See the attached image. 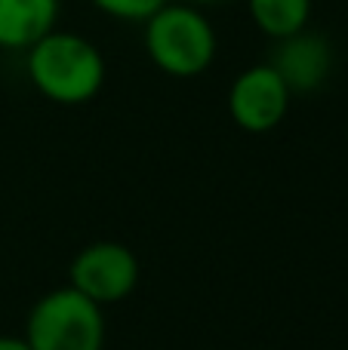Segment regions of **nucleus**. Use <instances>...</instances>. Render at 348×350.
Returning <instances> with one entry per match:
<instances>
[{
    "label": "nucleus",
    "instance_id": "nucleus-6",
    "mask_svg": "<svg viewBox=\"0 0 348 350\" xmlns=\"http://www.w3.org/2000/svg\"><path fill=\"white\" fill-rule=\"evenodd\" d=\"M269 65L281 74L293 96H312L333 74V46L324 34L306 28L284 40H271Z\"/></svg>",
    "mask_w": 348,
    "mask_h": 350
},
{
    "label": "nucleus",
    "instance_id": "nucleus-5",
    "mask_svg": "<svg viewBox=\"0 0 348 350\" xmlns=\"http://www.w3.org/2000/svg\"><path fill=\"white\" fill-rule=\"evenodd\" d=\"M290 98H293V92L287 90L281 74L269 62H259V65L244 68L232 80L225 108L238 129L250 135H265L284 123L290 111Z\"/></svg>",
    "mask_w": 348,
    "mask_h": 350
},
{
    "label": "nucleus",
    "instance_id": "nucleus-7",
    "mask_svg": "<svg viewBox=\"0 0 348 350\" xmlns=\"http://www.w3.org/2000/svg\"><path fill=\"white\" fill-rule=\"evenodd\" d=\"M59 22V0H0V49L25 53Z\"/></svg>",
    "mask_w": 348,
    "mask_h": 350
},
{
    "label": "nucleus",
    "instance_id": "nucleus-8",
    "mask_svg": "<svg viewBox=\"0 0 348 350\" xmlns=\"http://www.w3.org/2000/svg\"><path fill=\"white\" fill-rule=\"evenodd\" d=\"M312 10L314 0H247V16L269 40H284L306 31L312 22Z\"/></svg>",
    "mask_w": 348,
    "mask_h": 350
},
{
    "label": "nucleus",
    "instance_id": "nucleus-2",
    "mask_svg": "<svg viewBox=\"0 0 348 350\" xmlns=\"http://www.w3.org/2000/svg\"><path fill=\"white\" fill-rule=\"evenodd\" d=\"M142 46L160 74L191 80L210 71L219 53V37L203 6L188 0H166L142 22Z\"/></svg>",
    "mask_w": 348,
    "mask_h": 350
},
{
    "label": "nucleus",
    "instance_id": "nucleus-12",
    "mask_svg": "<svg viewBox=\"0 0 348 350\" xmlns=\"http://www.w3.org/2000/svg\"><path fill=\"white\" fill-rule=\"evenodd\" d=\"M345 133H348V126H345Z\"/></svg>",
    "mask_w": 348,
    "mask_h": 350
},
{
    "label": "nucleus",
    "instance_id": "nucleus-3",
    "mask_svg": "<svg viewBox=\"0 0 348 350\" xmlns=\"http://www.w3.org/2000/svg\"><path fill=\"white\" fill-rule=\"evenodd\" d=\"M22 338L31 350H102L105 314L74 286H62L37 298Z\"/></svg>",
    "mask_w": 348,
    "mask_h": 350
},
{
    "label": "nucleus",
    "instance_id": "nucleus-1",
    "mask_svg": "<svg viewBox=\"0 0 348 350\" xmlns=\"http://www.w3.org/2000/svg\"><path fill=\"white\" fill-rule=\"evenodd\" d=\"M25 74L47 102L77 108L102 92L108 68L102 49L90 37L53 28L25 49Z\"/></svg>",
    "mask_w": 348,
    "mask_h": 350
},
{
    "label": "nucleus",
    "instance_id": "nucleus-9",
    "mask_svg": "<svg viewBox=\"0 0 348 350\" xmlns=\"http://www.w3.org/2000/svg\"><path fill=\"white\" fill-rule=\"evenodd\" d=\"M92 10L117 22H145L148 16L160 10L166 0H90Z\"/></svg>",
    "mask_w": 348,
    "mask_h": 350
},
{
    "label": "nucleus",
    "instance_id": "nucleus-11",
    "mask_svg": "<svg viewBox=\"0 0 348 350\" xmlns=\"http://www.w3.org/2000/svg\"><path fill=\"white\" fill-rule=\"evenodd\" d=\"M195 6H216V3H225V0H188Z\"/></svg>",
    "mask_w": 348,
    "mask_h": 350
},
{
    "label": "nucleus",
    "instance_id": "nucleus-10",
    "mask_svg": "<svg viewBox=\"0 0 348 350\" xmlns=\"http://www.w3.org/2000/svg\"><path fill=\"white\" fill-rule=\"evenodd\" d=\"M0 350H31V347L18 335H0Z\"/></svg>",
    "mask_w": 348,
    "mask_h": 350
},
{
    "label": "nucleus",
    "instance_id": "nucleus-4",
    "mask_svg": "<svg viewBox=\"0 0 348 350\" xmlns=\"http://www.w3.org/2000/svg\"><path fill=\"white\" fill-rule=\"evenodd\" d=\"M68 286L96 301L99 308L117 304L133 295L139 286V258L133 249L114 240H99L84 246L68 267Z\"/></svg>",
    "mask_w": 348,
    "mask_h": 350
}]
</instances>
